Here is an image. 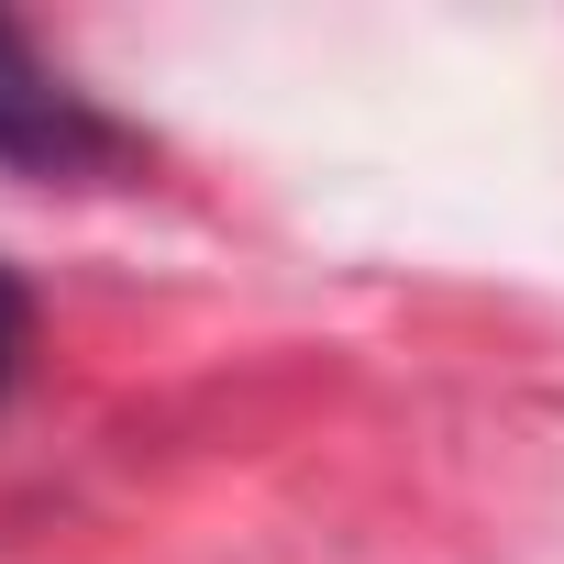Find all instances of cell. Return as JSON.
<instances>
[{"label":"cell","instance_id":"1","mask_svg":"<svg viewBox=\"0 0 564 564\" xmlns=\"http://www.w3.org/2000/svg\"><path fill=\"white\" fill-rule=\"evenodd\" d=\"M0 166L12 177H111V166H133V133L23 23H0Z\"/></svg>","mask_w":564,"mask_h":564},{"label":"cell","instance_id":"2","mask_svg":"<svg viewBox=\"0 0 564 564\" xmlns=\"http://www.w3.org/2000/svg\"><path fill=\"white\" fill-rule=\"evenodd\" d=\"M23 355H34V289H23L12 265H0V388L23 377Z\"/></svg>","mask_w":564,"mask_h":564}]
</instances>
